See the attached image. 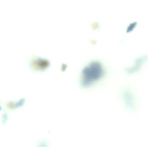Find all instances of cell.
<instances>
[{
    "label": "cell",
    "instance_id": "1",
    "mask_svg": "<svg viewBox=\"0 0 148 147\" xmlns=\"http://www.w3.org/2000/svg\"><path fill=\"white\" fill-rule=\"evenodd\" d=\"M102 67L97 62H92L83 70L82 74V81L86 86L98 80L102 76Z\"/></svg>",
    "mask_w": 148,
    "mask_h": 147
}]
</instances>
